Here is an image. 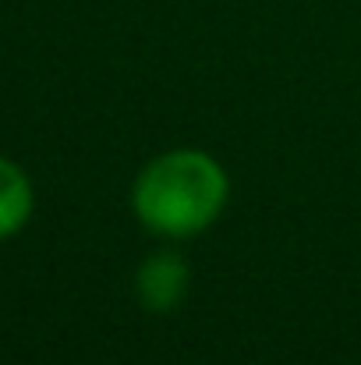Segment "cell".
<instances>
[{"instance_id":"obj_2","label":"cell","mask_w":361,"mask_h":365,"mask_svg":"<svg viewBox=\"0 0 361 365\" xmlns=\"http://www.w3.org/2000/svg\"><path fill=\"white\" fill-rule=\"evenodd\" d=\"M188 287L192 269L174 248L152 252L135 273V294L149 312H174L188 298Z\"/></svg>"},{"instance_id":"obj_3","label":"cell","mask_w":361,"mask_h":365,"mask_svg":"<svg viewBox=\"0 0 361 365\" xmlns=\"http://www.w3.org/2000/svg\"><path fill=\"white\" fill-rule=\"evenodd\" d=\"M32 210H36L32 178L11 156H0V242L25 231V224L32 220Z\"/></svg>"},{"instance_id":"obj_1","label":"cell","mask_w":361,"mask_h":365,"mask_svg":"<svg viewBox=\"0 0 361 365\" xmlns=\"http://www.w3.org/2000/svg\"><path fill=\"white\" fill-rule=\"evenodd\" d=\"M231 199V178L224 163L206 149H167L152 156L131 185L135 220L170 242L209 231Z\"/></svg>"}]
</instances>
